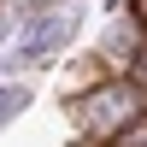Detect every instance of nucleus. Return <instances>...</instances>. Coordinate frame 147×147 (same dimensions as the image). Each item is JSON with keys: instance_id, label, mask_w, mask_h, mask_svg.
I'll use <instances>...</instances> for the list:
<instances>
[{"instance_id": "obj_1", "label": "nucleus", "mask_w": 147, "mask_h": 147, "mask_svg": "<svg viewBox=\"0 0 147 147\" xmlns=\"http://www.w3.org/2000/svg\"><path fill=\"white\" fill-rule=\"evenodd\" d=\"M71 35H77V18H71V12H41V18L24 30V41H18L12 59H18V65H47Z\"/></svg>"}, {"instance_id": "obj_2", "label": "nucleus", "mask_w": 147, "mask_h": 147, "mask_svg": "<svg viewBox=\"0 0 147 147\" xmlns=\"http://www.w3.org/2000/svg\"><path fill=\"white\" fill-rule=\"evenodd\" d=\"M30 100H35V88H30V82H0V129H6V124H18V118L30 112Z\"/></svg>"}, {"instance_id": "obj_3", "label": "nucleus", "mask_w": 147, "mask_h": 147, "mask_svg": "<svg viewBox=\"0 0 147 147\" xmlns=\"http://www.w3.org/2000/svg\"><path fill=\"white\" fill-rule=\"evenodd\" d=\"M6 35H12V18H0V47H6Z\"/></svg>"}]
</instances>
